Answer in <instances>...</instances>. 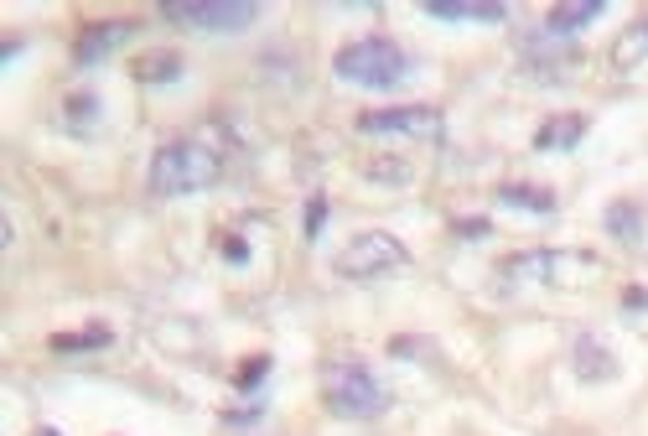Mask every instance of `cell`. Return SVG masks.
Instances as JSON below:
<instances>
[{
  "instance_id": "21",
  "label": "cell",
  "mask_w": 648,
  "mask_h": 436,
  "mask_svg": "<svg viewBox=\"0 0 648 436\" xmlns=\"http://www.w3.org/2000/svg\"><path fill=\"white\" fill-rule=\"evenodd\" d=\"M37 436H58V432H52V426H47V432H37Z\"/></svg>"
},
{
  "instance_id": "6",
  "label": "cell",
  "mask_w": 648,
  "mask_h": 436,
  "mask_svg": "<svg viewBox=\"0 0 648 436\" xmlns=\"http://www.w3.org/2000/svg\"><path fill=\"white\" fill-rule=\"evenodd\" d=\"M364 135H415V141H441V109L405 105V109H374L358 120Z\"/></svg>"
},
{
  "instance_id": "16",
  "label": "cell",
  "mask_w": 648,
  "mask_h": 436,
  "mask_svg": "<svg viewBox=\"0 0 648 436\" xmlns=\"http://www.w3.org/2000/svg\"><path fill=\"white\" fill-rule=\"evenodd\" d=\"M135 78L140 84H172V78H182V63L176 58H146V63H135Z\"/></svg>"
},
{
  "instance_id": "18",
  "label": "cell",
  "mask_w": 648,
  "mask_h": 436,
  "mask_svg": "<svg viewBox=\"0 0 648 436\" xmlns=\"http://www.w3.org/2000/svg\"><path fill=\"white\" fill-rule=\"evenodd\" d=\"M322 218H327V203H322V197H311V203H306V240H317V234H322Z\"/></svg>"
},
{
  "instance_id": "17",
  "label": "cell",
  "mask_w": 648,
  "mask_h": 436,
  "mask_svg": "<svg viewBox=\"0 0 648 436\" xmlns=\"http://www.w3.org/2000/svg\"><path fill=\"white\" fill-rule=\"evenodd\" d=\"M94 120H99V99H94V94L68 99V125H73V131H84V125H94Z\"/></svg>"
},
{
  "instance_id": "9",
  "label": "cell",
  "mask_w": 648,
  "mask_h": 436,
  "mask_svg": "<svg viewBox=\"0 0 648 436\" xmlns=\"http://www.w3.org/2000/svg\"><path fill=\"white\" fill-rule=\"evenodd\" d=\"M426 16H441V22H509V5H482V0H426Z\"/></svg>"
},
{
  "instance_id": "12",
  "label": "cell",
  "mask_w": 648,
  "mask_h": 436,
  "mask_svg": "<svg viewBox=\"0 0 648 436\" xmlns=\"http://www.w3.org/2000/svg\"><path fill=\"white\" fill-rule=\"evenodd\" d=\"M602 11H607L602 0H576V5H555V11L545 16V32H550V37H571V32H582L586 22H597Z\"/></svg>"
},
{
  "instance_id": "13",
  "label": "cell",
  "mask_w": 648,
  "mask_h": 436,
  "mask_svg": "<svg viewBox=\"0 0 648 436\" xmlns=\"http://www.w3.org/2000/svg\"><path fill=\"white\" fill-rule=\"evenodd\" d=\"M498 203H503V208H524V214H555V193H550V187H529V182L498 187Z\"/></svg>"
},
{
  "instance_id": "19",
  "label": "cell",
  "mask_w": 648,
  "mask_h": 436,
  "mask_svg": "<svg viewBox=\"0 0 648 436\" xmlns=\"http://www.w3.org/2000/svg\"><path fill=\"white\" fill-rule=\"evenodd\" d=\"M456 240H488V218H462L456 223Z\"/></svg>"
},
{
  "instance_id": "3",
  "label": "cell",
  "mask_w": 648,
  "mask_h": 436,
  "mask_svg": "<svg viewBox=\"0 0 648 436\" xmlns=\"http://www.w3.org/2000/svg\"><path fill=\"white\" fill-rule=\"evenodd\" d=\"M322 400H327V411L343 415V421H368V415L389 411V390L364 364H332L322 379Z\"/></svg>"
},
{
  "instance_id": "14",
  "label": "cell",
  "mask_w": 648,
  "mask_h": 436,
  "mask_svg": "<svg viewBox=\"0 0 648 436\" xmlns=\"http://www.w3.org/2000/svg\"><path fill=\"white\" fill-rule=\"evenodd\" d=\"M644 223H648V214L638 203H612V208H607V229L627 244H644Z\"/></svg>"
},
{
  "instance_id": "1",
  "label": "cell",
  "mask_w": 648,
  "mask_h": 436,
  "mask_svg": "<svg viewBox=\"0 0 648 436\" xmlns=\"http://www.w3.org/2000/svg\"><path fill=\"white\" fill-rule=\"evenodd\" d=\"M332 73L353 88H368V94H394L415 78V58L389 37H358L332 58Z\"/></svg>"
},
{
  "instance_id": "15",
  "label": "cell",
  "mask_w": 648,
  "mask_h": 436,
  "mask_svg": "<svg viewBox=\"0 0 648 436\" xmlns=\"http://www.w3.org/2000/svg\"><path fill=\"white\" fill-rule=\"evenodd\" d=\"M612 58H618V68H638L648 63V22H633L618 37V47H612Z\"/></svg>"
},
{
  "instance_id": "2",
  "label": "cell",
  "mask_w": 648,
  "mask_h": 436,
  "mask_svg": "<svg viewBox=\"0 0 648 436\" xmlns=\"http://www.w3.org/2000/svg\"><path fill=\"white\" fill-rule=\"evenodd\" d=\"M218 152L203 141H172L161 146L151 161V187L161 197H187V193H208L218 182Z\"/></svg>"
},
{
  "instance_id": "20",
  "label": "cell",
  "mask_w": 648,
  "mask_h": 436,
  "mask_svg": "<svg viewBox=\"0 0 648 436\" xmlns=\"http://www.w3.org/2000/svg\"><path fill=\"white\" fill-rule=\"evenodd\" d=\"M623 302H627V306H648V291H627Z\"/></svg>"
},
{
  "instance_id": "8",
  "label": "cell",
  "mask_w": 648,
  "mask_h": 436,
  "mask_svg": "<svg viewBox=\"0 0 648 436\" xmlns=\"http://www.w3.org/2000/svg\"><path fill=\"white\" fill-rule=\"evenodd\" d=\"M130 32H135V22H105V26H94V32H84V37H78V47H73V63H78V68L105 63V58L120 43H125Z\"/></svg>"
},
{
  "instance_id": "7",
  "label": "cell",
  "mask_w": 648,
  "mask_h": 436,
  "mask_svg": "<svg viewBox=\"0 0 648 436\" xmlns=\"http://www.w3.org/2000/svg\"><path fill=\"white\" fill-rule=\"evenodd\" d=\"M582 255H561V250H529V255H514V261H503V276L498 286H524V281H561L555 270L561 265H576Z\"/></svg>"
},
{
  "instance_id": "4",
  "label": "cell",
  "mask_w": 648,
  "mask_h": 436,
  "mask_svg": "<svg viewBox=\"0 0 648 436\" xmlns=\"http://www.w3.org/2000/svg\"><path fill=\"white\" fill-rule=\"evenodd\" d=\"M405 261H411V255H405V244L394 240V234L368 229V234H358V240L338 255V276H347V281H374V276L405 270Z\"/></svg>"
},
{
  "instance_id": "10",
  "label": "cell",
  "mask_w": 648,
  "mask_h": 436,
  "mask_svg": "<svg viewBox=\"0 0 648 436\" xmlns=\"http://www.w3.org/2000/svg\"><path fill=\"white\" fill-rule=\"evenodd\" d=\"M586 135V120L582 114H555V120H545L540 135H535V152H571V146H582Z\"/></svg>"
},
{
  "instance_id": "11",
  "label": "cell",
  "mask_w": 648,
  "mask_h": 436,
  "mask_svg": "<svg viewBox=\"0 0 648 436\" xmlns=\"http://www.w3.org/2000/svg\"><path fill=\"white\" fill-rule=\"evenodd\" d=\"M576 374L582 379H612L618 374V359H612V349H607L602 338H576Z\"/></svg>"
},
{
  "instance_id": "5",
  "label": "cell",
  "mask_w": 648,
  "mask_h": 436,
  "mask_svg": "<svg viewBox=\"0 0 648 436\" xmlns=\"http://www.w3.org/2000/svg\"><path fill=\"white\" fill-rule=\"evenodd\" d=\"M167 22H182L193 32H244L249 22H259V5H244V0H172Z\"/></svg>"
}]
</instances>
